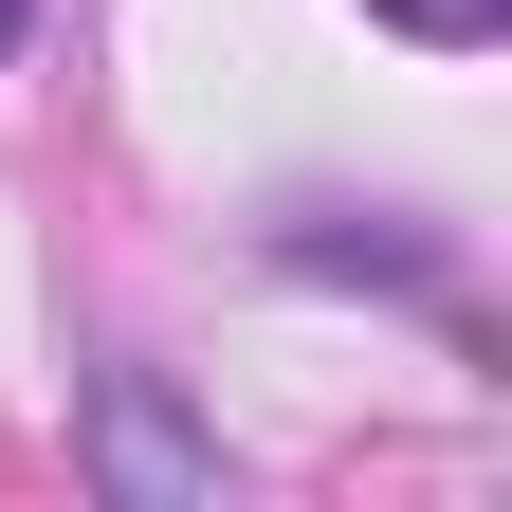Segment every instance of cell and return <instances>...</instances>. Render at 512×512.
<instances>
[{
	"label": "cell",
	"instance_id": "6da1fadb",
	"mask_svg": "<svg viewBox=\"0 0 512 512\" xmlns=\"http://www.w3.org/2000/svg\"><path fill=\"white\" fill-rule=\"evenodd\" d=\"M74 458H92V494L110 512H220V421L183 403V366H147V348H110L92 366V421H74Z\"/></svg>",
	"mask_w": 512,
	"mask_h": 512
},
{
	"label": "cell",
	"instance_id": "7a4b0ae2",
	"mask_svg": "<svg viewBox=\"0 0 512 512\" xmlns=\"http://www.w3.org/2000/svg\"><path fill=\"white\" fill-rule=\"evenodd\" d=\"M275 275H330V293L458 311V238H439L421 202H275Z\"/></svg>",
	"mask_w": 512,
	"mask_h": 512
},
{
	"label": "cell",
	"instance_id": "277c9868",
	"mask_svg": "<svg viewBox=\"0 0 512 512\" xmlns=\"http://www.w3.org/2000/svg\"><path fill=\"white\" fill-rule=\"evenodd\" d=\"M19 37H37V0H0V55H19Z\"/></svg>",
	"mask_w": 512,
	"mask_h": 512
},
{
	"label": "cell",
	"instance_id": "3957f363",
	"mask_svg": "<svg viewBox=\"0 0 512 512\" xmlns=\"http://www.w3.org/2000/svg\"><path fill=\"white\" fill-rule=\"evenodd\" d=\"M366 19L403 37V55H494V37H512V0H366Z\"/></svg>",
	"mask_w": 512,
	"mask_h": 512
}]
</instances>
